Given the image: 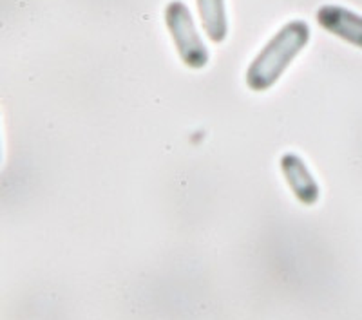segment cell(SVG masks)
<instances>
[{
  "instance_id": "8992f818",
  "label": "cell",
  "mask_w": 362,
  "mask_h": 320,
  "mask_svg": "<svg viewBox=\"0 0 362 320\" xmlns=\"http://www.w3.org/2000/svg\"><path fill=\"white\" fill-rule=\"evenodd\" d=\"M0 163H2V141H0Z\"/></svg>"
},
{
  "instance_id": "5b68a950",
  "label": "cell",
  "mask_w": 362,
  "mask_h": 320,
  "mask_svg": "<svg viewBox=\"0 0 362 320\" xmlns=\"http://www.w3.org/2000/svg\"><path fill=\"white\" fill-rule=\"evenodd\" d=\"M202 28L212 44H223L228 37L225 0H196Z\"/></svg>"
},
{
  "instance_id": "6da1fadb",
  "label": "cell",
  "mask_w": 362,
  "mask_h": 320,
  "mask_svg": "<svg viewBox=\"0 0 362 320\" xmlns=\"http://www.w3.org/2000/svg\"><path fill=\"white\" fill-rule=\"evenodd\" d=\"M310 38H312V29L308 22L300 18L286 22L248 66L245 74L248 89L254 93L270 90L279 82L284 71L299 57L300 51L308 45Z\"/></svg>"
},
{
  "instance_id": "277c9868",
  "label": "cell",
  "mask_w": 362,
  "mask_h": 320,
  "mask_svg": "<svg viewBox=\"0 0 362 320\" xmlns=\"http://www.w3.org/2000/svg\"><path fill=\"white\" fill-rule=\"evenodd\" d=\"M317 24L326 33L362 49V15L339 4H325L315 13Z\"/></svg>"
},
{
  "instance_id": "3957f363",
  "label": "cell",
  "mask_w": 362,
  "mask_h": 320,
  "mask_svg": "<svg viewBox=\"0 0 362 320\" xmlns=\"http://www.w3.org/2000/svg\"><path fill=\"white\" fill-rule=\"evenodd\" d=\"M281 172L288 185L290 192L297 201L305 206H313L319 203L321 186L317 183L315 176L308 169V165L296 152H284L279 160Z\"/></svg>"
},
{
  "instance_id": "7a4b0ae2",
  "label": "cell",
  "mask_w": 362,
  "mask_h": 320,
  "mask_svg": "<svg viewBox=\"0 0 362 320\" xmlns=\"http://www.w3.org/2000/svg\"><path fill=\"white\" fill-rule=\"evenodd\" d=\"M163 18L181 62L190 69H203L209 64L210 53L196 28L189 6L183 0H170L165 8Z\"/></svg>"
}]
</instances>
